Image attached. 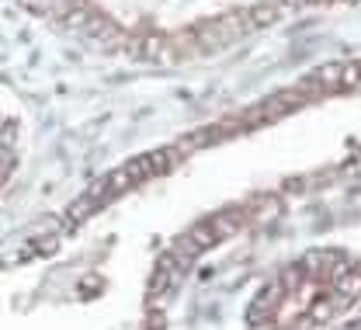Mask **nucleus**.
<instances>
[{
    "label": "nucleus",
    "mask_w": 361,
    "mask_h": 330,
    "mask_svg": "<svg viewBox=\"0 0 361 330\" xmlns=\"http://www.w3.org/2000/svg\"><path fill=\"white\" fill-rule=\"evenodd\" d=\"M310 101H313V97L295 84V87H288V91H278V94L257 101L254 108H247L243 115H236V122H240V129H254V126H264V122L285 118L288 111H295V108H302V104H310Z\"/></svg>",
    "instance_id": "obj_1"
},
{
    "label": "nucleus",
    "mask_w": 361,
    "mask_h": 330,
    "mask_svg": "<svg viewBox=\"0 0 361 330\" xmlns=\"http://www.w3.org/2000/svg\"><path fill=\"white\" fill-rule=\"evenodd\" d=\"M247 32H254L250 14H247V11H229V14L216 18V21L198 25V28H195V42H198V49H223V46H229L233 39L247 35Z\"/></svg>",
    "instance_id": "obj_2"
},
{
    "label": "nucleus",
    "mask_w": 361,
    "mask_h": 330,
    "mask_svg": "<svg viewBox=\"0 0 361 330\" xmlns=\"http://www.w3.org/2000/svg\"><path fill=\"white\" fill-rule=\"evenodd\" d=\"M188 261H180L174 250H167L160 261H157V268H153V275H149V282H146V292L149 295H167V292H174L180 285V279L188 275Z\"/></svg>",
    "instance_id": "obj_3"
},
{
    "label": "nucleus",
    "mask_w": 361,
    "mask_h": 330,
    "mask_svg": "<svg viewBox=\"0 0 361 330\" xmlns=\"http://www.w3.org/2000/svg\"><path fill=\"white\" fill-rule=\"evenodd\" d=\"M216 243H219V236H216V230H212V223H209V219H202V223L188 226V230L178 236V243H174L171 250L178 254L180 261H188V264H191L198 254H205V250H209V247H216Z\"/></svg>",
    "instance_id": "obj_4"
},
{
    "label": "nucleus",
    "mask_w": 361,
    "mask_h": 330,
    "mask_svg": "<svg viewBox=\"0 0 361 330\" xmlns=\"http://www.w3.org/2000/svg\"><path fill=\"white\" fill-rule=\"evenodd\" d=\"M101 205H104V202H101V198H94L90 191L77 195V198L66 205V223H70V226H80V223H87V219L94 216V212H97V209H101Z\"/></svg>",
    "instance_id": "obj_5"
},
{
    "label": "nucleus",
    "mask_w": 361,
    "mask_h": 330,
    "mask_svg": "<svg viewBox=\"0 0 361 330\" xmlns=\"http://www.w3.org/2000/svg\"><path fill=\"white\" fill-rule=\"evenodd\" d=\"M278 11H281V4H278V0H261V4L247 7L254 32H257V28H268V25H274V21H278Z\"/></svg>",
    "instance_id": "obj_6"
},
{
    "label": "nucleus",
    "mask_w": 361,
    "mask_h": 330,
    "mask_svg": "<svg viewBox=\"0 0 361 330\" xmlns=\"http://www.w3.org/2000/svg\"><path fill=\"white\" fill-rule=\"evenodd\" d=\"M330 288H334L337 295H344L348 302H351V299H358L361 295V271H344L337 282L330 285Z\"/></svg>",
    "instance_id": "obj_7"
}]
</instances>
